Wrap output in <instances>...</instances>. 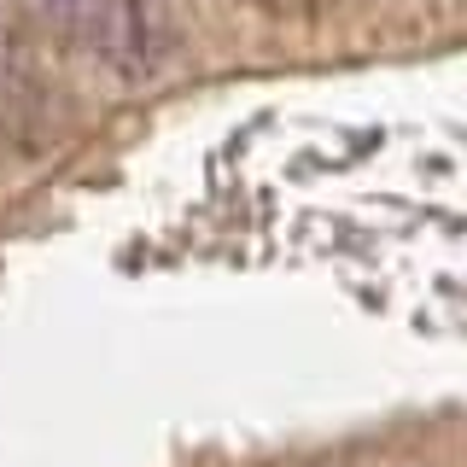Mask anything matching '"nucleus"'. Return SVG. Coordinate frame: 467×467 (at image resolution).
Instances as JSON below:
<instances>
[{"label": "nucleus", "instance_id": "obj_2", "mask_svg": "<svg viewBox=\"0 0 467 467\" xmlns=\"http://www.w3.org/2000/svg\"><path fill=\"white\" fill-rule=\"evenodd\" d=\"M240 6L263 12V18H281V24H310L321 12V0H240Z\"/></svg>", "mask_w": 467, "mask_h": 467}, {"label": "nucleus", "instance_id": "obj_3", "mask_svg": "<svg viewBox=\"0 0 467 467\" xmlns=\"http://www.w3.org/2000/svg\"><path fill=\"white\" fill-rule=\"evenodd\" d=\"M18 70V36H12V24L0 18V77H12Z\"/></svg>", "mask_w": 467, "mask_h": 467}, {"label": "nucleus", "instance_id": "obj_1", "mask_svg": "<svg viewBox=\"0 0 467 467\" xmlns=\"http://www.w3.org/2000/svg\"><path fill=\"white\" fill-rule=\"evenodd\" d=\"M41 18L99 70L135 88L170 77L182 58V24L170 0H41Z\"/></svg>", "mask_w": 467, "mask_h": 467}]
</instances>
